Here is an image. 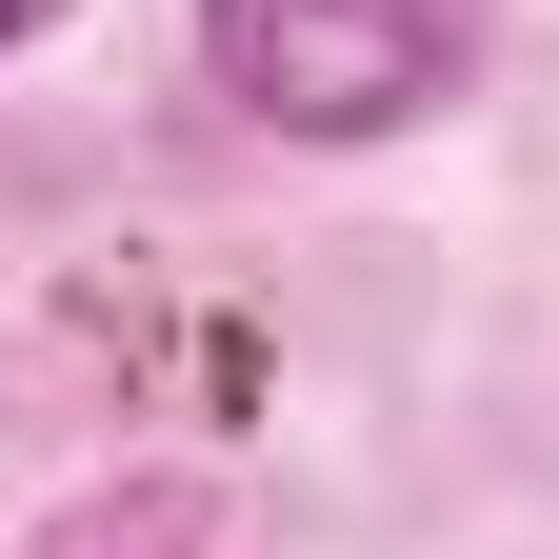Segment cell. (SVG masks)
I'll use <instances>...</instances> for the list:
<instances>
[{"label": "cell", "instance_id": "1", "mask_svg": "<svg viewBox=\"0 0 559 559\" xmlns=\"http://www.w3.org/2000/svg\"><path fill=\"white\" fill-rule=\"evenodd\" d=\"M460 0H200V81L280 140H400L460 81Z\"/></svg>", "mask_w": 559, "mask_h": 559}, {"label": "cell", "instance_id": "2", "mask_svg": "<svg viewBox=\"0 0 559 559\" xmlns=\"http://www.w3.org/2000/svg\"><path fill=\"white\" fill-rule=\"evenodd\" d=\"M40 21H81V0H0V60H21V40H40Z\"/></svg>", "mask_w": 559, "mask_h": 559}]
</instances>
